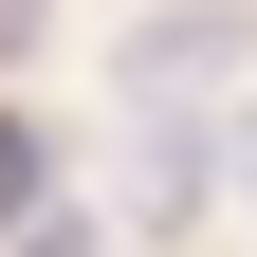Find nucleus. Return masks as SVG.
<instances>
[{
    "label": "nucleus",
    "mask_w": 257,
    "mask_h": 257,
    "mask_svg": "<svg viewBox=\"0 0 257 257\" xmlns=\"http://www.w3.org/2000/svg\"><path fill=\"white\" fill-rule=\"evenodd\" d=\"M0 220H37V128L0 110Z\"/></svg>",
    "instance_id": "1"
},
{
    "label": "nucleus",
    "mask_w": 257,
    "mask_h": 257,
    "mask_svg": "<svg viewBox=\"0 0 257 257\" xmlns=\"http://www.w3.org/2000/svg\"><path fill=\"white\" fill-rule=\"evenodd\" d=\"M239 184H257V110H239Z\"/></svg>",
    "instance_id": "2"
}]
</instances>
